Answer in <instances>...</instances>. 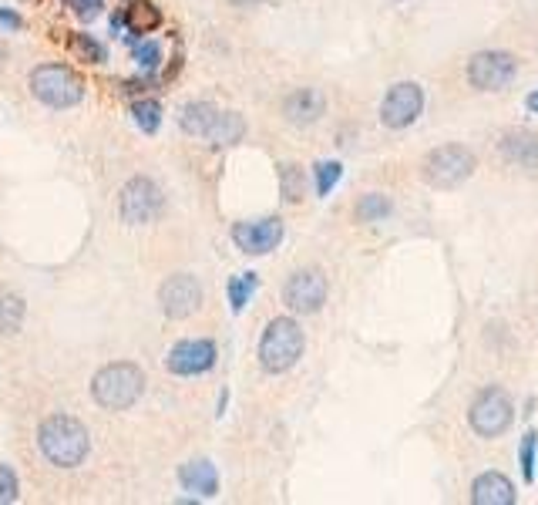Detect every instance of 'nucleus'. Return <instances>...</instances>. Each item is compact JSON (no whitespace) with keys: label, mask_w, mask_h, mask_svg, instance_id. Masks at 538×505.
Returning a JSON list of instances; mask_svg holds the SVG:
<instances>
[{"label":"nucleus","mask_w":538,"mask_h":505,"mask_svg":"<svg viewBox=\"0 0 538 505\" xmlns=\"http://www.w3.org/2000/svg\"><path fill=\"white\" fill-rule=\"evenodd\" d=\"M179 125L185 135L216 145V149H226V145H236L246 139V118L236 112H226V108L212 105L206 98L185 101L179 108Z\"/></svg>","instance_id":"1"},{"label":"nucleus","mask_w":538,"mask_h":505,"mask_svg":"<svg viewBox=\"0 0 538 505\" xmlns=\"http://www.w3.org/2000/svg\"><path fill=\"white\" fill-rule=\"evenodd\" d=\"M37 448L54 468H78L91 455V435L78 418L51 415L37 425Z\"/></svg>","instance_id":"2"},{"label":"nucleus","mask_w":538,"mask_h":505,"mask_svg":"<svg viewBox=\"0 0 538 505\" xmlns=\"http://www.w3.org/2000/svg\"><path fill=\"white\" fill-rule=\"evenodd\" d=\"M306 351V334L296 317H273L259 337V367L266 374H286L300 364V357Z\"/></svg>","instance_id":"3"},{"label":"nucleus","mask_w":538,"mask_h":505,"mask_svg":"<svg viewBox=\"0 0 538 505\" xmlns=\"http://www.w3.org/2000/svg\"><path fill=\"white\" fill-rule=\"evenodd\" d=\"M145 394V374L132 361H111L91 378V398L101 411H128Z\"/></svg>","instance_id":"4"},{"label":"nucleus","mask_w":538,"mask_h":505,"mask_svg":"<svg viewBox=\"0 0 538 505\" xmlns=\"http://www.w3.org/2000/svg\"><path fill=\"white\" fill-rule=\"evenodd\" d=\"M475 169H478V155L461 142L438 145V149H431L421 159V179L428 182L431 189H441V192L465 186V182L475 176Z\"/></svg>","instance_id":"5"},{"label":"nucleus","mask_w":538,"mask_h":505,"mask_svg":"<svg viewBox=\"0 0 538 505\" xmlns=\"http://www.w3.org/2000/svg\"><path fill=\"white\" fill-rule=\"evenodd\" d=\"M27 85H31V95L44 108H54V112L74 108L85 98V78L74 68H68V64H37Z\"/></svg>","instance_id":"6"},{"label":"nucleus","mask_w":538,"mask_h":505,"mask_svg":"<svg viewBox=\"0 0 538 505\" xmlns=\"http://www.w3.org/2000/svg\"><path fill=\"white\" fill-rule=\"evenodd\" d=\"M515 421V404L502 388H485L475 394L468 408V425L478 438H502Z\"/></svg>","instance_id":"7"},{"label":"nucleus","mask_w":538,"mask_h":505,"mask_svg":"<svg viewBox=\"0 0 538 505\" xmlns=\"http://www.w3.org/2000/svg\"><path fill=\"white\" fill-rule=\"evenodd\" d=\"M327 297H330V283H327V277H323V270H317V266L293 270L290 277H286V283H283L286 310H293V314H300V317L320 314Z\"/></svg>","instance_id":"8"},{"label":"nucleus","mask_w":538,"mask_h":505,"mask_svg":"<svg viewBox=\"0 0 538 505\" xmlns=\"http://www.w3.org/2000/svg\"><path fill=\"white\" fill-rule=\"evenodd\" d=\"M165 209V196L159 189V182L145 179V176H135L128 179L122 192H118V213L128 226H145L152 219H159Z\"/></svg>","instance_id":"9"},{"label":"nucleus","mask_w":538,"mask_h":505,"mask_svg":"<svg viewBox=\"0 0 538 505\" xmlns=\"http://www.w3.org/2000/svg\"><path fill=\"white\" fill-rule=\"evenodd\" d=\"M219 361V344L212 337H185V341L172 344L165 354V367L175 378H199L209 374Z\"/></svg>","instance_id":"10"},{"label":"nucleus","mask_w":538,"mask_h":505,"mask_svg":"<svg viewBox=\"0 0 538 505\" xmlns=\"http://www.w3.org/2000/svg\"><path fill=\"white\" fill-rule=\"evenodd\" d=\"M424 112V88L417 81H397V85L387 88L384 101H380V122L391 132H401V128H411Z\"/></svg>","instance_id":"11"},{"label":"nucleus","mask_w":538,"mask_h":505,"mask_svg":"<svg viewBox=\"0 0 538 505\" xmlns=\"http://www.w3.org/2000/svg\"><path fill=\"white\" fill-rule=\"evenodd\" d=\"M518 61L508 51H478L468 61V85L478 91H502L515 81Z\"/></svg>","instance_id":"12"},{"label":"nucleus","mask_w":538,"mask_h":505,"mask_svg":"<svg viewBox=\"0 0 538 505\" xmlns=\"http://www.w3.org/2000/svg\"><path fill=\"white\" fill-rule=\"evenodd\" d=\"M286 226L280 216H263V219H243L233 223V243L246 256H266L283 243Z\"/></svg>","instance_id":"13"},{"label":"nucleus","mask_w":538,"mask_h":505,"mask_svg":"<svg viewBox=\"0 0 538 505\" xmlns=\"http://www.w3.org/2000/svg\"><path fill=\"white\" fill-rule=\"evenodd\" d=\"M159 307L169 320H185L202 307V283L192 273H172L159 287Z\"/></svg>","instance_id":"14"},{"label":"nucleus","mask_w":538,"mask_h":505,"mask_svg":"<svg viewBox=\"0 0 538 505\" xmlns=\"http://www.w3.org/2000/svg\"><path fill=\"white\" fill-rule=\"evenodd\" d=\"M327 115V95L320 88H293L283 98V118L296 128H310Z\"/></svg>","instance_id":"15"},{"label":"nucleus","mask_w":538,"mask_h":505,"mask_svg":"<svg viewBox=\"0 0 538 505\" xmlns=\"http://www.w3.org/2000/svg\"><path fill=\"white\" fill-rule=\"evenodd\" d=\"M471 502L475 505H515L518 492L508 475L502 472H481L475 482H471Z\"/></svg>","instance_id":"16"},{"label":"nucleus","mask_w":538,"mask_h":505,"mask_svg":"<svg viewBox=\"0 0 538 505\" xmlns=\"http://www.w3.org/2000/svg\"><path fill=\"white\" fill-rule=\"evenodd\" d=\"M179 485L196 499H212V495H219V472L206 458H192V462L179 465Z\"/></svg>","instance_id":"17"},{"label":"nucleus","mask_w":538,"mask_h":505,"mask_svg":"<svg viewBox=\"0 0 538 505\" xmlns=\"http://www.w3.org/2000/svg\"><path fill=\"white\" fill-rule=\"evenodd\" d=\"M498 152H502V159L512 162V165H522V169H538V135L535 132L515 128V132L502 135Z\"/></svg>","instance_id":"18"},{"label":"nucleus","mask_w":538,"mask_h":505,"mask_svg":"<svg viewBox=\"0 0 538 505\" xmlns=\"http://www.w3.org/2000/svg\"><path fill=\"white\" fill-rule=\"evenodd\" d=\"M118 21H125V31L132 34V38H148V34L162 24V11L155 4H148V0H132V4L115 17V24Z\"/></svg>","instance_id":"19"},{"label":"nucleus","mask_w":538,"mask_h":505,"mask_svg":"<svg viewBox=\"0 0 538 505\" xmlns=\"http://www.w3.org/2000/svg\"><path fill=\"white\" fill-rule=\"evenodd\" d=\"M27 303L11 287H0V337H14L24 327Z\"/></svg>","instance_id":"20"},{"label":"nucleus","mask_w":538,"mask_h":505,"mask_svg":"<svg viewBox=\"0 0 538 505\" xmlns=\"http://www.w3.org/2000/svg\"><path fill=\"white\" fill-rule=\"evenodd\" d=\"M306 189H310V176H306L303 165L283 162V165H280V192H283V199L296 206V202L306 199Z\"/></svg>","instance_id":"21"},{"label":"nucleus","mask_w":538,"mask_h":505,"mask_svg":"<svg viewBox=\"0 0 538 505\" xmlns=\"http://www.w3.org/2000/svg\"><path fill=\"white\" fill-rule=\"evenodd\" d=\"M391 213H394V202L387 199L384 192H367V196H360L354 206L357 223H384Z\"/></svg>","instance_id":"22"},{"label":"nucleus","mask_w":538,"mask_h":505,"mask_svg":"<svg viewBox=\"0 0 538 505\" xmlns=\"http://www.w3.org/2000/svg\"><path fill=\"white\" fill-rule=\"evenodd\" d=\"M259 290V273H239V277H233L226 283V297H229V310L233 314H243L246 303L253 300V293Z\"/></svg>","instance_id":"23"},{"label":"nucleus","mask_w":538,"mask_h":505,"mask_svg":"<svg viewBox=\"0 0 538 505\" xmlns=\"http://www.w3.org/2000/svg\"><path fill=\"white\" fill-rule=\"evenodd\" d=\"M132 122L138 125V132L142 135H155L162 128V105L152 98L132 101Z\"/></svg>","instance_id":"24"},{"label":"nucleus","mask_w":538,"mask_h":505,"mask_svg":"<svg viewBox=\"0 0 538 505\" xmlns=\"http://www.w3.org/2000/svg\"><path fill=\"white\" fill-rule=\"evenodd\" d=\"M68 48L71 54L78 61H85V64H105L108 61V51H105V44H98V38H91V34H71L68 38Z\"/></svg>","instance_id":"25"},{"label":"nucleus","mask_w":538,"mask_h":505,"mask_svg":"<svg viewBox=\"0 0 538 505\" xmlns=\"http://www.w3.org/2000/svg\"><path fill=\"white\" fill-rule=\"evenodd\" d=\"M343 179V165L337 159H327V162H317L313 165V189H317L320 199H327L337 182Z\"/></svg>","instance_id":"26"},{"label":"nucleus","mask_w":538,"mask_h":505,"mask_svg":"<svg viewBox=\"0 0 538 505\" xmlns=\"http://www.w3.org/2000/svg\"><path fill=\"white\" fill-rule=\"evenodd\" d=\"M132 61L138 64V71L152 75V71H159V64H162V44L152 38L132 41Z\"/></svg>","instance_id":"27"},{"label":"nucleus","mask_w":538,"mask_h":505,"mask_svg":"<svg viewBox=\"0 0 538 505\" xmlns=\"http://www.w3.org/2000/svg\"><path fill=\"white\" fill-rule=\"evenodd\" d=\"M535 452H538V431L528 428L522 435V448H518V458H522V479L535 482Z\"/></svg>","instance_id":"28"},{"label":"nucleus","mask_w":538,"mask_h":505,"mask_svg":"<svg viewBox=\"0 0 538 505\" xmlns=\"http://www.w3.org/2000/svg\"><path fill=\"white\" fill-rule=\"evenodd\" d=\"M21 499V482H17V472L11 465H0V505Z\"/></svg>","instance_id":"29"},{"label":"nucleus","mask_w":538,"mask_h":505,"mask_svg":"<svg viewBox=\"0 0 538 505\" xmlns=\"http://www.w3.org/2000/svg\"><path fill=\"white\" fill-rule=\"evenodd\" d=\"M68 7L81 17V21H91V17H98V14H101L105 0H68Z\"/></svg>","instance_id":"30"},{"label":"nucleus","mask_w":538,"mask_h":505,"mask_svg":"<svg viewBox=\"0 0 538 505\" xmlns=\"http://www.w3.org/2000/svg\"><path fill=\"white\" fill-rule=\"evenodd\" d=\"M24 21H21V14H14V11H0V27H7V31H17Z\"/></svg>","instance_id":"31"},{"label":"nucleus","mask_w":538,"mask_h":505,"mask_svg":"<svg viewBox=\"0 0 538 505\" xmlns=\"http://www.w3.org/2000/svg\"><path fill=\"white\" fill-rule=\"evenodd\" d=\"M525 108H528L532 115H538V91H532V95L525 98Z\"/></svg>","instance_id":"32"},{"label":"nucleus","mask_w":538,"mask_h":505,"mask_svg":"<svg viewBox=\"0 0 538 505\" xmlns=\"http://www.w3.org/2000/svg\"><path fill=\"white\" fill-rule=\"evenodd\" d=\"M233 7H253V4H263V0H229Z\"/></svg>","instance_id":"33"},{"label":"nucleus","mask_w":538,"mask_h":505,"mask_svg":"<svg viewBox=\"0 0 538 505\" xmlns=\"http://www.w3.org/2000/svg\"><path fill=\"white\" fill-rule=\"evenodd\" d=\"M4 61H7V48L0 44V64H4Z\"/></svg>","instance_id":"34"}]
</instances>
